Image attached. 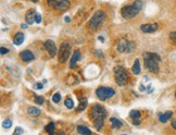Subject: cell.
<instances>
[{
  "label": "cell",
  "mask_w": 176,
  "mask_h": 135,
  "mask_svg": "<svg viewBox=\"0 0 176 135\" xmlns=\"http://www.w3.org/2000/svg\"><path fill=\"white\" fill-rule=\"evenodd\" d=\"M20 57H21V59L25 62H29V61H32V60H34V55L29 50H24V51H22V52L20 53Z\"/></svg>",
  "instance_id": "14"
},
{
  "label": "cell",
  "mask_w": 176,
  "mask_h": 135,
  "mask_svg": "<svg viewBox=\"0 0 176 135\" xmlns=\"http://www.w3.org/2000/svg\"><path fill=\"white\" fill-rule=\"evenodd\" d=\"M129 118L135 125H138L140 123V112L138 110H131L129 112Z\"/></svg>",
  "instance_id": "13"
},
{
  "label": "cell",
  "mask_w": 176,
  "mask_h": 135,
  "mask_svg": "<svg viewBox=\"0 0 176 135\" xmlns=\"http://www.w3.org/2000/svg\"><path fill=\"white\" fill-rule=\"evenodd\" d=\"M103 123H104V118H101V117H100V118L95 119L94 125H95V127H96V130H97V131H100V130L102 129Z\"/></svg>",
  "instance_id": "18"
},
{
  "label": "cell",
  "mask_w": 176,
  "mask_h": 135,
  "mask_svg": "<svg viewBox=\"0 0 176 135\" xmlns=\"http://www.w3.org/2000/svg\"><path fill=\"white\" fill-rule=\"evenodd\" d=\"M143 7V2L141 0H136L131 4H127L124 6L123 8L121 9V14L124 19H131V17H136L138 13L140 12V10Z\"/></svg>",
  "instance_id": "1"
},
{
  "label": "cell",
  "mask_w": 176,
  "mask_h": 135,
  "mask_svg": "<svg viewBox=\"0 0 176 135\" xmlns=\"http://www.w3.org/2000/svg\"><path fill=\"white\" fill-rule=\"evenodd\" d=\"M172 115H173L172 111H168V112H165V113H159V121L162 123L168 122V120L172 118Z\"/></svg>",
  "instance_id": "17"
},
{
  "label": "cell",
  "mask_w": 176,
  "mask_h": 135,
  "mask_svg": "<svg viewBox=\"0 0 176 135\" xmlns=\"http://www.w3.org/2000/svg\"><path fill=\"white\" fill-rule=\"evenodd\" d=\"M175 98H176V93H175Z\"/></svg>",
  "instance_id": "39"
},
{
  "label": "cell",
  "mask_w": 176,
  "mask_h": 135,
  "mask_svg": "<svg viewBox=\"0 0 176 135\" xmlns=\"http://www.w3.org/2000/svg\"><path fill=\"white\" fill-rule=\"evenodd\" d=\"M104 19H106V13L103 12V11H97V12L91 17L89 22H88V25H87V26H88V29L91 31V32L96 31L100 25L102 24Z\"/></svg>",
  "instance_id": "3"
},
{
  "label": "cell",
  "mask_w": 176,
  "mask_h": 135,
  "mask_svg": "<svg viewBox=\"0 0 176 135\" xmlns=\"http://www.w3.org/2000/svg\"><path fill=\"white\" fill-rule=\"evenodd\" d=\"M35 17H36V11L34 9H29L25 14V21L29 25H32L35 22Z\"/></svg>",
  "instance_id": "12"
},
{
  "label": "cell",
  "mask_w": 176,
  "mask_h": 135,
  "mask_svg": "<svg viewBox=\"0 0 176 135\" xmlns=\"http://www.w3.org/2000/svg\"><path fill=\"white\" fill-rule=\"evenodd\" d=\"M56 125H54V123L53 122H50L49 124H48V125H47V127H46V131L48 132V133H49V134H54V130H56Z\"/></svg>",
  "instance_id": "23"
},
{
  "label": "cell",
  "mask_w": 176,
  "mask_h": 135,
  "mask_svg": "<svg viewBox=\"0 0 176 135\" xmlns=\"http://www.w3.org/2000/svg\"><path fill=\"white\" fill-rule=\"evenodd\" d=\"M61 100V94L60 93H56V94L52 96V101L54 104H59V101Z\"/></svg>",
  "instance_id": "26"
},
{
  "label": "cell",
  "mask_w": 176,
  "mask_h": 135,
  "mask_svg": "<svg viewBox=\"0 0 176 135\" xmlns=\"http://www.w3.org/2000/svg\"><path fill=\"white\" fill-rule=\"evenodd\" d=\"M35 87L38 88V90H41V88H42V84H41V83H37V85L35 86Z\"/></svg>",
  "instance_id": "34"
},
{
  "label": "cell",
  "mask_w": 176,
  "mask_h": 135,
  "mask_svg": "<svg viewBox=\"0 0 176 135\" xmlns=\"http://www.w3.org/2000/svg\"><path fill=\"white\" fill-rule=\"evenodd\" d=\"M2 127H3L4 129H10V127H12V122H11V120L6 119V120L3 121V123H2Z\"/></svg>",
  "instance_id": "27"
},
{
  "label": "cell",
  "mask_w": 176,
  "mask_h": 135,
  "mask_svg": "<svg viewBox=\"0 0 176 135\" xmlns=\"http://www.w3.org/2000/svg\"><path fill=\"white\" fill-rule=\"evenodd\" d=\"M29 115H32V117H38V115H40V110L36 108V107H29V110H27Z\"/></svg>",
  "instance_id": "21"
},
{
  "label": "cell",
  "mask_w": 176,
  "mask_h": 135,
  "mask_svg": "<svg viewBox=\"0 0 176 135\" xmlns=\"http://www.w3.org/2000/svg\"><path fill=\"white\" fill-rule=\"evenodd\" d=\"M35 22H36V23H40V22H41V15H40V14L36 13V17H35Z\"/></svg>",
  "instance_id": "32"
},
{
  "label": "cell",
  "mask_w": 176,
  "mask_h": 135,
  "mask_svg": "<svg viewBox=\"0 0 176 135\" xmlns=\"http://www.w3.org/2000/svg\"><path fill=\"white\" fill-rule=\"evenodd\" d=\"M89 115L91 120H95L97 118H106V108L99 104H95L93 106L90 107V110H89Z\"/></svg>",
  "instance_id": "8"
},
{
  "label": "cell",
  "mask_w": 176,
  "mask_h": 135,
  "mask_svg": "<svg viewBox=\"0 0 176 135\" xmlns=\"http://www.w3.org/2000/svg\"><path fill=\"white\" fill-rule=\"evenodd\" d=\"M157 29H158L157 23H147V24H143L140 26V31L143 33H154Z\"/></svg>",
  "instance_id": "11"
},
{
  "label": "cell",
  "mask_w": 176,
  "mask_h": 135,
  "mask_svg": "<svg viewBox=\"0 0 176 135\" xmlns=\"http://www.w3.org/2000/svg\"><path fill=\"white\" fill-rule=\"evenodd\" d=\"M140 71H141V68H140V62L138 59H136L135 62H134V64H133V73L137 75V74L140 73Z\"/></svg>",
  "instance_id": "20"
},
{
  "label": "cell",
  "mask_w": 176,
  "mask_h": 135,
  "mask_svg": "<svg viewBox=\"0 0 176 135\" xmlns=\"http://www.w3.org/2000/svg\"><path fill=\"white\" fill-rule=\"evenodd\" d=\"M86 106H87V99L86 98L82 99V100L79 101V105H78L77 107V111H83L86 108Z\"/></svg>",
  "instance_id": "24"
},
{
  "label": "cell",
  "mask_w": 176,
  "mask_h": 135,
  "mask_svg": "<svg viewBox=\"0 0 176 135\" xmlns=\"http://www.w3.org/2000/svg\"><path fill=\"white\" fill-rule=\"evenodd\" d=\"M99 41H103V37H101V36L99 37Z\"/></svg>",
  "instance_id": "37"
},
{
  "label": "cell",
  "mask_w": 176,
  "mask_h": 135,
  "mask_svg": "<svg viewBox=\"0 0 176 135\" xmlns=\"http://www.w3.org/2000/svg\"><path fill=\"white\" fill-rule=\"evenodd\" d=\"M143 61L145 66L151 73H158L159 72V62L161 58L159 55L153 52H145L143 53Z\"/></svg>",
  "instance_id": "2"
},
{
  "label": "cell",
  "mask_w": 176,
  "mask_h": 135,
  "mask_svg": "<svg viewBox=\"0 0 176 135\" xmlns=\"http://www.w3.org/2000/svg\"><path fill=\"white\" fill-rule=\"evenodd\" d=\"M78 60H81V52H79V50H76V51L72 55V58H71V61H70L71 68H74V66H76Z\"/></svg>",
  "instance_id": "16"
},
{
  "label": "cell",
  "mask_w": 176,
  "mask_h": 135,
  "mask_svg": "<svg viewBox=\"0 0 176 135\" xmlns=\"http://www.w3.org/2000/svg\"><path fill=\"white\" fill-rule=\"evenodd\" d=\"M24 133V131H23V129L20 127H17L15 130H14V132H13V134L14 135H19V134H23Z\"/></svg>",
  "instance_id": "29"
},
{
  "label": "cell",
  "mask_w": 176,
  "mask_h": 135,
  "mask_svg": "<svg viewBox=\"0 0 176 135\" xmlns=\"http://www.w3.org/2000/svg\"><path fill=\"white\" fill-rule=\"evenodd\" d=\"M70 20H71V19H70L69 17H64V21H65V22H70Z\"/></svg>",
  "instance_id": "35"
},
{
  "label": "cell",
  "mask_w": 176,
  "mask_h": 135,
  "mask_svg": "<svg viewBox=\"0 0 176 135\" xmlns=\"http://www.w3.org/2000/svg\"><path fill=\"white\" fill-rule=\"evenodd\" d=\"M135 43L133 41H128V39H120L118 43V51L120 52H127L129 53L135 49Z\"/></svg>",
  "instance_id": "9"
},
{
  "label": "cell",
  "mask_w": 176,
  "mask_h": 135,
  "mask_svg": "<svg viewBox=\"0 0 176 135\" xmlns=\"http://www.w3.org/2000/svg\"><path fill=\"white\" fill-rule=\"evenodd\" d=\"M35 101H36L38 105H42V104H44V101H45V99H44V97H41V96L35 95Z\"/></svg>",
  "instance_id": "28"
},
{
  "label": "cell",
  "mask_w": 176,
  "mask_h": 135,
  "mask_svg": "<svg viewBox=\"0 0 176 135\" xmlns=\"http://www.w3.org/2000/svg\"><path fill=\"white\" fill-rule=\"evenodd\" d=\"M114 76H115V82L120 86H124L127 84L128 81V75H127L126 70L124 69L123 66H115L114 68Z\"/></svg>",
  "instance_id": "4"
},
{
  "label": "cell",
  "mask_w": 176,
  "mask_h": 135,
  "mask_svg": "<svg viewBox=\"0 0 176 135\" xmlns=\"http://www.w3.org/2000/svg\"><path fill=\"white\" fill-rule=\"evenodd\" d=\"M172 127L174 129V130H176V119H174L172 121Z\"/></svg>",
  "instance_id": "33"
},
{
  "label": "cell",
  "mask_w": 176,
  "mask_h": 135,
  "mask_svg": "<svg viewBox=\"0 0 176 135\" xmlns=\"http://www.w3.org/2000/svg\"><path fill=\"white\" fill-rule=\"evenodd\" d=\"M47 3L50 8L58 11H65L71 7V2L69 0H47Z\"/></svg>",
  "instance_id": "7"
},
{
  "label": "cell",
  "mask_w": 176,
  "mask_h": 135,
  "mask_svg": "<svg viewBox=\"0 0 176 135\" xmlns=\"http://www.w3.org/2000/svg\"><path fill=\"white\" fill-rule=\"evenodd\" d=\"M170 38H171L172 41H176V31H174V32H171V33H170Z\"/></svg>",
  "instance_id": "30"
},
{
  "label": "cell",
  "mask_w": 176,
  "mask_h": 135,
  "mask_svg": "<svg viewBox=\"0 0 176 135\" xmlns=\"http://www.w3.org/2000/svg\"><path fill=\"white\" fill-rule=\"evenodd\" d=\"M33 2H38V0H32Z\"/></svg>",
  "instance_id": "38"
},
{
  "label": "cell",
  "mask_w": 176,
  "mask_h": 135,
  "mask_svg": "<svg viewBox=\"0 0 176 135\" xmlns=\"http://www.w3.org/2000/svg\"><path fill=\"white\" fill-rule=\"evenodd\" d=\"M64 105H65V107L67 108V109H73V108H74V102H73V100L70 98V97L65 99Z\"/></svg>",
  "instance_id": "25"
},
{
  "label": "cell",
  "mask_w": 176,
  "mask_h": 135,
  "mask_svg": "<svg viewBox=\"0 0 176 135\" xmlns=\"http://www.w3.org/2000/svg\"><path fill=\"white\" fill-rule=\"evenodd\" d=\"M21 27H22V29H26V27H27V24H21Z\"/></svg>",
  "instance_id": "36"
},
{
  "label": "cell",
  "mask_w": 176,
  "mask_h": 135,
  "mask_svg": "<svg viewBox=\"0 0 176 135\" xmlns=\"http://www.w3.org/2000/svg\"><path fill=\"white\" fill-rule=\"evenodd\" d=\"M77 132L79 133V134H93V132L90 131L89 129L87 127H84V125H78L77 127Z\"/></svg>",
  "instance_id": "22"
},
{
  "label": "cell",
  "mask_w": 176,
  "mask_h": 135,
  "mask_svg": "<svg viewBox=\"0 0 176 135\" xmlns=\"http://www.w3.org/2000/svg\"><path fill=\"white\" fill-rule=\"evenodd\" d=\"M71 49H72V47H71L70 43H67V41L62 43L60 48H59V52H58V61L60 63L66 62V60L70 57Z\"/></svg>",
  "instance_id": "5"
},
{
  "label": "cell",
  "mask_w": 176,
  "mask_h": 135,
  "mask_svg": "<svg viewBox=\"0 0 176 135\" xmlns=\"http://www.w3.org/2000/svg\"><path fill=\"white\" fill-rule=\"evenodd\" d=\"M24 41V34L22 32H17L15 35H14V38H13V44L17 46H20L23 44Z\"/></svg>",
  "instance_id": "15"
},
{
  "label": "cell",
  "mask_w": 176,
  "mask_h": 135,
  "mask_svg": "<svg viewBox=\"0 0 176 135\" xmlns=\"http://www.w3.org/2000/svg\"><path fill=\"white\" fill-rule=\"evenodd\" d=\"M0 51H1V55L3 56V55L9 52V49L8 48H6V47H1V48H0Z\"/></svg>",
  "instance_id": "31"
},
{
  "label": "cell",
  "mask_w": 176,
  "mask_h": 135,
  "mask_svg": "<svg viewBox=\"0 0 176 135\" xmlns=\"http://www.w3.org/2000/svg\"><path fill=\"white\" fill-rule=\"evenodd\" d=\"M110 122L111 124H112V127H113V129H119V127H121L123 125V122L120 121L119 119H116V118H110Z\"/></svg>",
  "instance_id": "19"
},
{
  "label": "cell",
  "mask_w": 176,
  "mask_h": 135,
  "mask_svg": "<svg viewBox=\"0 0 176 135\" xmlns=\"http://www.w3.org/2000/svg\"><path fill=\"white\" fill-rule=\"evenodd\" d=\"M115 94V90L112 87H106V86H100L96 90V95L101 101H104L106 99L113 97Z\"/></svg>",
  "instance_id": "6"
},
{
  "label": "cell",
  "mask_w": 176,
  "mask_h": 135,
  "mask_svg": "<svg viewBox=\"0 0 176 135\" xmlns=\"http://www.w3.org/2000/svg\"><path fill=\"white\" fill-rule=\"evenodd\" d=\"M44 46H45V49L48 51V53H49L51 57H56V55H57V46H56V44L53 43L52 41H50V39H48V41H45V44H44Z\"/></svg>",
  "instance_id": "10"
}]
</instances>
